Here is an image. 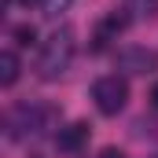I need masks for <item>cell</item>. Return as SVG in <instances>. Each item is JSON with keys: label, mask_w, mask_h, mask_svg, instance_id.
<instances>
[{"label": "cell", "mask_w": 158, "mask_h": 158, "mask_svg": "<svg viewBox=\"0 0 158 158\" xmlns=\"http://www.w3.org/2000/svg\"><path fill=\"white\" fill-rule=\"evenodd\" d=\"M70 59H74V33H70V30H55V33L48 37V44L40 48L37 74L44 81H55L59 74H66Z\"/></svg>", "instance_id": "6da1fadb"}, {"label": "cell", "mask_w": 158, "mask_h": 158, "mask_svg": "<svg viewBox=\"0 0 158 158\" xmlns=\"http://www.w3.org/2000/svg\"><path fill=\"white\" fill-rule=\"evenodd\" d=\"M92 99H96V110H99V114H118L121 107H125V99H129L125 77H118V74L99 77L92 85Z\"/></svg>", "instance_id": "7a4b0ae2"}, {"label": "cell", "mask_w": 158, "mask_h": 158, "mask_svg": "<svg viewBox=\"0 0 158 158\" xmlns=\"http://www.w3.org/2000/svg\"><path fill=\"white\" fill-rule=\"evenodd\" d=\"M88 125L85 121H74V125H66V129H59V136H55V147L59 151H66V155H77L81 147L88 143Z\"/></svg>", "instance_id": "3957f363"}, {"label": "cell", "mask_w": 158, "mask_h": 158, "mask_svg": "<svg viewBox=\"0 0 158 158\" xmlns=\"http://www.w3.org/2000/svg\"><path fill=\"white\" fill-rule=\"evenodd\" d=\"M118 66L121 70H132V74H147V70L158 66V55L147 52V48H129V52L118 55Z\"/></svg>", "instance_id": "277c9868"}, {"label": "cell", "mask_w": 158, "mask_h": 158, "mask_svg": "<svg viewBox=\"0 0 158 158\" xmlns=\"http://www.w3.org/2000/svg\"><path fill=\"white\" fill-rule=\"evenodd\" d=\"M19 74H22L19 55H15V52H0V85H4V88H11V85L19 81Z\"/></svg>", "instance_id": "5b68a950"}, {"label": "cell", "mask_w": 158, "mask_h": 158, "mask_svg": "<svg viewBox=\"0 0 158 158\" xmlns=\"http://www.w3.org/2000/svg\"><path fill=\"white\" fill-rule=\"evenodd\" d=\"M11 37L19 40L22 48H30V44L37 40V30H33V26H15V30H11Z\"/></svg>", "instance_id": "8992f818"}, {"label": "cell", "mask_w": 158, "mask_h": 158, "mask_svg": "<svg viewBox=\"0 0 158 158\" xmlns=\"http://www.w3.org/2000/svg\"><path fill=\"white\" fill-rule=\"evenodd\" d=\"M99 158H129V155H125V151H118V147H103V151H99Z\"/></svg>", "instance_id": "52a82bcc"}, {"label": "cell", "mask_w": 158, "mask_h": 158, "mask_svg": "<svg viewBox=\"0 0 158 158\" xmlns=\"http://www.w3.org/2000/svg\"><path fill=\"white\" fill-rule=\"evenodd\" d=\"M151 103L158 107V81H155V88H151Z\"/></svg>", "instance_id": "ba28073f"}, {"label": "cell", "mask_w": 158, "mask_h": 158, "mask_svg": "<svg viewBox=\"0 0 158 158\" xmlns=\"http://www.w3.org/2000/svg\"><path fill=\"white\" fill-rule=\"evenodd\" d=\"M19 4H26V7H30V4H40V0H19Z\"/></svg>", "instance_id": "9c48e42d"}]
</instances>
